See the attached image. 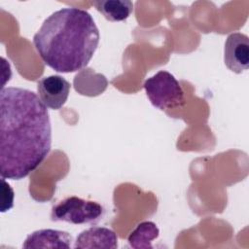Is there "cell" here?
I'll list each match as a JSON object with an SVG mask.
<instances>
[{"label":"cell","mask_w":249,"mask_h":249,"mask_svg":"<svg viewBox=\"0 0 249 249\" xmlns=\"http://www.w3.org/2000/svg\"><path fill=\"white\" fill-rule=\"evenodd\" d=\"M52 125L47 107L34 91L18 87L0 91V174L20 180L47 158Z\"/></svg>","instance_id":"obj_1"},{"label":"cell","mask_w":249,"mask_h":249,"mask_svg":"<svg viewBox=\"0 0 249 249\" xmlns=\"http://www.w3.org/2000/svg\"><path fill=\"white\" fill-rule=\"evenodd\" d=\"M99 38L98 28L88 11L67 7L44 20L33 36V44L46 65L56 72L72 73L89 64Z\"/></svg>","instance_id":"obj_2"},{"label":"cell","mask_w":249,"mask_h":249,"mask_svg":"<svg viewBox=\"0 0 249 249\" xmlns=\"http://www.w3.org/2000/svg\"><path fill=\"white\" fill-rule=\"evenodd\" d=\"M144 89L152 105L160 110L171 109L184 105V91L169 72L160 70L148 78L144 83Z\"/></svg>","instance_id":"obj_3"},{"label":"cell","mask_w":249,"mask_h":249,"mask_svg":"<svg viewBox=\"0 0 249 249\" xmlns=\"http://www.w3.org/2000/svg\"><path fill=\"white\" fill-rule=\"evenodd\" d=\"M103 213V206L98 202L72 196L53 206L51 219L75 225L89 224L97 222Z\"/></svg>","instance_id":"obj_4"},{"label":"cell","mask_w":249,"mask_h":249,"mask_svg":"<svg viewBox=\"0 0 249 249\" xmlns=\"http://www.w3.org/2000/svg\"><path fill=\"white\" fill-rule=\"evenodd\" d=\"M224 62L234 73H242L249 66V38L246 34L234 32L225 42Z\"/></svg>","instance_id":"obj_5"},{"label":"cell","mask_w":249,"mask_h":249,"mask_svg":"<svg viewBox=\"0 0 249 249\" xmlns=\"http://www.w3.org/2000/svg\"><path fill=\"white\" fill-rule=\"evenodd\" d=\"M38 96L43 104L50 109H60L69 96L70 83L59 75L42 78L37 83Z\"/></svg>","instance_id":"obj_6"},{"label":"cell","mask_w":249,"mask_h":249,"mask_svg":"<svg viewBox=\"0 0 249 249\" xmlns=\"http://www.w3.org/2000/svg\"><path fill=\"white\" fill-rule=\"evenodd\" d=\"M72 236L63 231L44 229L35 231L25 238L22 247L29 248H57L69 249L71 248Z\"/></svg>","instance_id":"obj_7"},{"label":"cell","mask_w":249,"mask_h":249,"mask_svg":"<svg viewBox=\"0 0 249 249\" xmlns=\"http://www.w3.org/2000/svg\"><path fill=\"white\" fill-rule=\"evenodd\" d=\"M73 247L75 249H115L118 247V236L108 228L90 227L77 236Z\"/></svg>","instance_id":"obj_8"},{"label":"cell","mask_w":249,"mask_h":249,"mask_svg":"<svg viewBox=\"0 0 249 249\" xmlns=\"http://www.w3.org/2000/svg\"><path fill=\"white\" fill-rule=\"evenodd\" d=\"M92 5L110 21H123L133 12V3L129 0H97Z\"/></svg>","instance_id":"obj_9"},{"label":"cell","mask_w":249,"mask_h":249,"mask_svg":"<svg viewBox=\"0 0 249 249\" xmlns=\"http://www.w3.org/2000/svg\"><path fill=\"white\" fill-rule=\"evenodd\" d=\"M160 230L154 222L145 221L137 225L134 231L128 235L130 247L135 249H152V241L158 238Z\"/></svg>","instance_id":"obj_10"},{"label":"cell","mask_w":249,"mask_h":249,"mask_svg":"<svg viewBox=\"0 0 249 249\" xmlns=\"http://www.w3.org/2000/svg\"><path fill=\"white\" fill-rule=\"evenodd\" d=\"M2 182V203L1 212L9 211L14 205V191L12 187L5 181V178L1 177Z\"/></svg>","instance_id":"obj_11"}]
</instances>
